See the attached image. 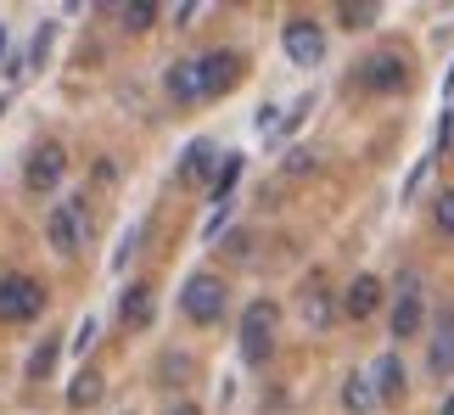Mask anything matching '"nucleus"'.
<instances>
[{"instance_id":"obj_23","label":"nucleus","mask_w":454,"mask_h":415,"mask_svg":"<svg viewBox=\"0 0 454 415\" xmlns=\"http://www.w3.org/2000/svg\"><path fill=\"white\" fill-rule=\"evenodd\" d=\"M432 219H438V231H449V236H454V192H443V197H438Z\"/></svg>"},{"instance_id":"obj_22","label":"nucleus","mask_w":454,"mask_h":415,"mask_svg":"<svg viewBox=\"0 0 454 415\" xmlns=\"http://www.w3.org/2000/svg\"><path fill=\"white\" fill-rule=\"evenodd\" d=\"M236 175H241V158H224V163H219V175H214V202H224V197H231Z\"/></svg>"},{"instance_id":"obj_5","label":"nucleus","mask_w":454,"mask_h":415,"mask_svg":"<svg viewBox=\"0 0 454 415\" xmlns=\"http://www.w3.org/2000/svg\"><path fill=\"white\" fill-rule=\"evenodd\" d=\"M281 45H286V57L298 67H320L325 62V34H320V23H309V17H292Z\"/></svg>"},{"instance_id":"obj_14","label":"nucleus","mask_w":454,"mask_h":415,"mask_svg":"<svg viewBox=\"0 0 454 415\" xmlns=\"http://www.w3.org/2000/svg\"><path fill=\"white\" fill-rule=\"evenodd\" d=\"M163 90H168L174 101H180V107H185V101H202V84H197V62H174L168 74H163Z\"/></svg>"},{"instance_id":"obj_6","label":"nucleus","mask_w":454,"mask_h":415,"mask_svg":"<svg viewBox=\"0 0 454 415\" xmlns=\"http://www.w3.org/2000/svg\"><path fill=\"white\" fill-rule=\"evenodd\" d=\"M45 241H51L62 258H74V253L84 247V208H79V202H62L57 214L45 219Z\"/></svg>"},{"instance_id":"obj_16","label":"nucleus","mask_w":454,"mask_h":415,"mask_svg":"<svg viewBox=\"0 0 454 415\" xmlns=\"http://www.w3.org/2000/svg\"><path fill=\"white\" fill-rule=\"evenodd\" d=\"M303 325H314V332H325V325H331V292L320 281L303 292Z\"/></svg>"},{"instance_id":"obj_7","label":"nucleus","mask_w":454,"mask_h":415,"mask_svg":"<svg viewBox=\"0 0 454 415\" xmlns=\"http://www.w3.org/2000/svg\"><path fill=\"white\" fill-rule=\"evenodd\" d=\"M241 79V57L236 51H207V57L197 62V84H202V101L207 96H224L231 84Z\"/></svg>"},{"instance_id":"obj_13","label":"nucleus","mask_w":454,"mask_h":415,"mask_svg":"<svg viewBox=\"0 0 454 415\" xmlns=\"http://www.w3.org/2000/svg\"><path fill=\"white\" fill-rule=\"evenodd\" d=\"M421 325H427V309L415 292H398V303H393V337H421Z\"/></svg>"},{"instance_id":"obj_11","label":"nucleus","mask_w":454,"mask_h":415,"mask_svg":"<svg viewBox=\"0 0 454 415\" xmlns=\"http://www.w3.org/2000/svg\"><path fill=\"white\" fill-rule=\"evenodd\" d=\"M364 84H371V90H404V62L387 57V51L364 57Z\"/></svg>"},{"instance_id":"obj_25","label":"nucleus","mask_w":454,"mask_h":415,"mask_svg":"<svg viewBox=\"0 0 454 415\" xmlns=\"http://www.w3.org/2000/svg\"><path fill=\"white\" fill-rule=\"evenodd\" d=\"M286 168H292V175H309L314 163H309V152H286Z\"/></svg>"},{"instance_id":"obj_21","label":"nucleus","mask_w":454,"mask_h":415,"mask_svg":"<svg viewBox=\"0 0 454 415\" xmlns=\"http://www.w3.org/2000/svg\"><path fill=\"white\" fill-rule=\"evenodd\" d=\"M118 23H124L129 34H141V28L157 23V6H118Z\"/></svg>"},{"instance_id":"obj_28","label":"nucleus","mask_w":454,"mask_h":415,"mask_svg":"<svg viewBox=\"0 0 454 415\" xmlns=\"http://www.w3.org/2000/svg\"><path fill=\"white\" fill-rule=\"evenodd\" d=\"M443 415H454V393H449V404H443Z\"/></svg>"},{"instance_id":"obj_2","label":"nucleus","mask_w":454,"mask_h":415,"mask_svg":"<svg viewBox=\"0 0 454 415\" xmlns=\"http://www.w3.org/2000/svg\"><path fill=\"white\" fill-rule=\"evenodd\" d=\"M45 309V292L40 281H28V275H0V320L6 325H23Z\"/></svg>"},{"instance_id":"obj_4","label":"nucleus","mask_w":454,"mask_h":415,"mask_svg":"<svg viewBox=\"0 0 454 415\" xmlns=\"http://www.w3.org/2000/svg\"><path fill=\"white\" fill-rule=\"evenodd\" d=\"M67 175V152L57 146V141H45V146H34L28 152V163H23V185L28 192H57V180Z\"/></svg>"},{"instance_id":"obj_15","label":"nucleus","mask_w":454,"mask_h":415,"mask_svg":"<svg viewBox=\"0 0 454 415\" xmlns=\"http://www.w3.org/2000/svg\"><path fill=\"white\" fill-rule=\"evenodd\" d=\"M371 388L381 393V399H404V365H398L393 354H381L376 371H371Z\"/></svg>"},{"instance_id":"obj_24","label":"nucleus","mask_w":454,"mask_h":415,"mask_svg":"<svg viewBox=\"0 0 454 415\" xmlns=\"http://www.w3.org/2000/svg\"><path fill=\"white\" fill-rule=\"evenodd\" d=\"M185 371H191V359H185V354H168V359H163V382H168V388L180 382Z\"/></svg>"},{"instance_id":"obj_12","label":"nucleus","mask_w":454,"mask_h":415,"mask_svg":"<svg viewBox=\"0 0 454 415\" xmlns=\"http://www.w3.org/2000/svg\"><path fill=\"white\" fill-rule=\"evenodd\" d=\"M214 163H219L214 146H207V141H191V146H185V163H180V180H185V185H207Z\"/></svg>"},{"instance_id":"obj_18","label":"nucleus","mask_w":454,"mask_h":415,"mask_svg":"<svg viewBox=\"0 0 454 415\" xmlns=\"http://www.w3.org/2000/svg\"><path fill=\"white\" fill-rule=\"evenodd\" d=\"M57 354H62V342H57V337H45L40 348L28 354V382H45V376L57 371Z\"/></svg>"},{"instance_id":"obj_20","label":"nucleus","mask_w":454,"mask_h":415,"mask_svg":"<svg viewBox=\"0 0 454 415\" xmlns=\"http://www.w3.org/2000/svg\"><path fill=\"white\" fill-rule=\"evenodd\" d=\"M337 23L342 28H371L376 23V6H371V0H342V6H337Z\"/></svg>"},{"instance_id":"obj_17","label":"nucleus","mask_w":454,"mask_h":415,"mask_svg":"<svg viewBox=\"0 0 454 415\" xmlns=\"http://www.w3.org/2000/svg\"><path fill=\"white\" fill-rule=\"evenodd\" d=\"M371 404H376L371 376H348V382H342V410H348V415H364Z\"/></svg>"},{"instance_id":"obj_27","label":"nucleus","mask_w":454,"mask_h":415,"mask_svg":"<svg viewBox=\"0 0 454 415\" xmlns=\"http://www.w3.org/2000/svg\"><path fill=\"white\" fill-rule=\"evenodd\" d=\"M168 415H197V404H174V410H168Z\"/></svg>"},{"instance_id":"obj_9","label":"nucleus","mask_w":454,"mask_h":415,"mask_svg":"<svg viewBox=\"0 0 454 415\" xmlns=\"http://www.w3.org/2000/svg\"><path fill=\"white\" fill-rule=\"evenodd\" d=\"M381 298H387V286H381L376 275H359V281L342 292V315L348 320H371L376 309H381Z\"/></svg>"},{"instance_id":"obj_19","label":"nucleus","mask_w":454,"mask_h":415,"mask_svg":"<svg viewBox=\"0 0 454 415\" xmlns=\"http://www.w3.org/2000/svg\"><path fill=\"white\" fill-rule=\"evenodd\" d=\"M96 399H101V376L96 371H79L74 388H67V404H74V410H90Z\"/></svg>"},{"instance_id":"obj_8","label":"nucleus","mask_w":454,"mask_h":415,"mask_svg":"<svg viewBox=\"0 0 454 415\" xmlns=\"http://www.w3.org/2000/svg\"><path fill=\"white\" fill-rule=\"evenodd\" d=\"M427 371L432 376H454V309H443L432 320V342H427Z\"/></svg>"},{"instance_id":"obj_1","label":"nucleus","mask_w":454,"mask_h":415,"mask_svg":"<svg viewBox=\"0 0 454 415\" xmlns=\"http://www.w3.org/2000/svg\"><path fill=\"white\" fill-rule=\"evenodd\" d=\"M275 325H281V309L270 298H258L247 315H241V359H247V365H264L275 354Z\"/></svg>"},{"instance_id":"obj_29","label":"nucleus","mask_w":454,"mask_h":415,"mask_svg":"<svg viewBox=\"0 0 454 415\" xmlns=\"http://www.w3.org/2000/svg\"><path fill=\"white\" fill-rule=\"evenodd\" d=\"M0 51H6V34H0Z\"/></svg>"},{"instance_id":"obj_26","label":"nucleus","mask_w":454,"mask_h":415,"mask_svg":"<svg viewBox=\"0 0 454 415\" xmlns=\"http://www.w3.org/2000/svg\"><path fill=\"white\" fill-rule=\"evenodd\" d=\"M45 51H51V23L34 34V62H45Z\"/></svg>"},{"instance_id":"obj_3","label":"nucleus","mask_w":454,"mask_h":415,"mask_svg":"<svg viewBox=\"0 0 454 415\" xmlns=\"http://www.w3.org/2000/svg\"><path fill=\"white\" fill-rule=\"evenodd\" d=\"M180 309H185V320L214 325L224 315V281H219V275H191L185 292H180Z\"/></svg>"},{"instance_id":"obj_10","label":"nucleus","mask_w":454,"mask_h":415,"mask_svg":"<svg viewBox=\"0 0 454 415\" xmlns=\"http://www.w3.org/2000/svg\"><path fill=\"white\" fill-rule=\"evenodd\" d=\"M152 286L146 281H135V286H124V298H118V325H124V332H146L152 325Z\"/></svg>"}]
</instances>
